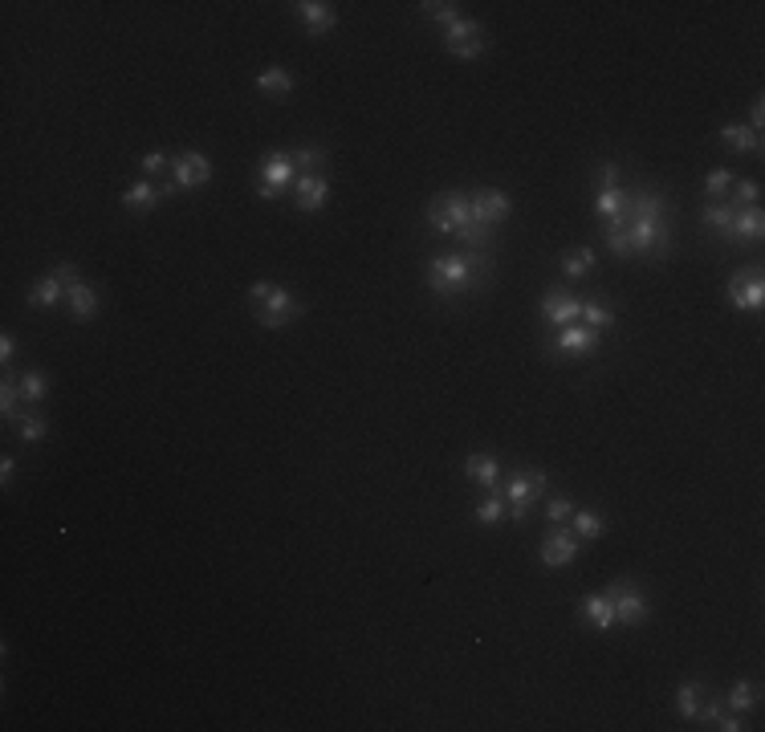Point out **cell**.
<instances>
[{
  "mask_svg": "<svg viewBox=\"0 0 765 732\" xmlns=\"http://www.w3.org/2000/svg\"><path fill=\"white\" fill-rule=\"evenodd\" d=\"M171 192H175V183L138 179V183H130L127 192H122V208H127V211H151V208H159L163 200H171Z\"/></svg>",
  "mask_w": 765,
  "mask_h": 732,
  "instance_id": "15",
  "label": "cell"
},
{
  "mask_svg": "<svg viewBox=\"0 0 765 732\" xmlns=\"http://www.w3.org/2000/svg\"><path fill=\"white\" fill-rule=\"evenodd\" d=\"M724 704H729V712H737V716H745L749 708H757V683H749V680H737L729 691H724Z\"/></svg>",
  "mask_w": 765,
  "mask_h": 732,
  "instance_id": "29",
  "label": "cell"
},
{
  "mask_svg": "<svg viewBox=\"0 0 765 732\" xmlns=\"http://www.w3.org/2000/svg\"><path fill=\"white\" fill-rule=\"evenodd\" d=\"M293 13L301 16V24H306L314 37H326V33L338 24V16H334V5L330 0H298L293 5Z\"/></svg>",
  "mask_w": 765,
  "mask_h": 732,
  "instance_id": "19",
  "label": "cell"
},
{
  "mask_svg": "<svg viewBox=\"0 0 765 732\" xmlns=\"http://www.w3.org/2000/svg\"><path fill=\"white\" fill-rule=\"evenodd\" d=\"M713 728H721V732H741V728H749V724L741 720L737 712H729V716L721 712V716H716V720H713Z\"/></svg>",
  "mask_w": 765,
  "mask_h": 732,
  "instance_id": "43",
  "label": "cell"
},
{
  "mask_svg": "<svg viewBox=\"0 0 765 732\" xmlns=\"http://www.w3.org/2000/svg\"><path fill=\"white\" fill-rule=\"evenodd\" d=\"M716 138H721V146H724V151H732V155H757V151H761V135L749 130L745 122H724Z\"/></svg>",
  "mask_w": 765,
  "mask_h": 732,
  "instance_id": "21",
  "label": "cell"
},
{
  "mask_svg": "<svg viewBox=\"0 0 765 732\" xmlns=\"http://www.w3.org/2000/svg\"><path fill=\"white\" fill-rule=\"evenodd\" d=\"M623 203H627V192H619V167L607 163V167H602V179H599V195H594V211H599L602 224H607V220H619Z\"/></svg>",
  "mask_w": 765,
  "mask_h": 732,
  "instance_id": "16",
  "label": "cell"
},
{
  "mask_svg": "<svg viewBox=\"0 0 765 732\" xmlns=\"http://www.w3.org/2000/svg\"><path fill=\"white\" fill-rule=\"evenodd\" d=\"M464 476L480 488H496V476H501V464H496L493 452H468L464 455Z\"/></svg>",
  "mask_w": 765,
  "mask_h": 732,
  "instance_id": "22",
  "label": "cell"
},
{
  "mask_svg": "<svg viewBox=\"0 0 765 732\" xmlns=\"http://www.w3.org/2000/svg\"><path fill=\"white\" fill-rule=\"evenodd\" d=\"M599 342H602L599 330H590V325H578V322L562 325V330L553 333V350H558V354H570V358L594 354V350H599Z\"/></svg>",
  "mask_w": 765,
  "mask_h": 732,
  "instance_id": "12",
  "label": "cell"
},
{
  "mask_svg": "<svg viewBox=\"0 0 765 732\" xmlns=\"http://www.w3.org/2000/svg\"><path fill=\"white\" fill-rule=\"evenodd\" d=\"M257 89L260 94H289L293 89V73L289 70H281V65H269V70H260L257 73Z\"/></svg>",
  "mask_w": 765,
  "mask_h": 732,
  "instance_id": "27",
  "label": "cell"
},
{
  "mask_svg": "<svg viewBox=\"0 0 765 732\" xmlns=\"http://www.w3.org/2000/svg\"><path fill=\"white\" fill-rule=\"evenodd\" d=\"M293 183H298V167H293L289 151H269L265 159H260V167H257V195L265 203H273L277 195H281L285 187H293Z\"/></svg>",
  "mask_w": 765,
  "mask_h": 732,
  "instance_id": "6",
  "label": "cell"
},
{
  "mask_svg": "<svg viewBox=\"0 0 765 732\" xmlns=\"http://www.w3.org/2000/svg\"><path fill=\"white\" fill-rule=\"evenodd\" d=\"M488 268V257L485 252H439V257L428 260V289L436 297H456L464 293L480 273Z\"/></svg>",
  "mask_w": 765,
  "mask_h": 732,
  "instance_id": "3",
  "label": "cell"
},
{
  "mask_svg": "<svg viewBox=\"0 0 765 732\" xmlns=\"http://www.w3.org/2000/svg\"><path fill=\"white\" fill-rule=\"evenodd\" d=\"M472 200V220L485 228H496L501 220H509L513 211V200L501 192V187H480V192H468Z\"/></svg>",
  "mask_w": 765,
  "mask_h": 732,
  "instance_id": "11",
  "label": "cell"
},
{
  "mask_svg": "<svg viewBox=\"0 0 765 732\" xmlns=\"http://www.w3.org/2000/svg\"><path fill=\"white\" fill-rule=\"evenodd\" d=\"M729 301L732 309L741 314H761L765 305V281H761V268H745V273H732L729 277Z\"/></svg>",
  "mask_w": 765,
  "mask_h": 732,
  "instance_id": "9",
  "label": "cell"
},
{
  "mask_svg": "<svg viewBox=\"0 0 765 732\" xmlns=\"http://www.w3.org/2000/svg\"><path fill=\"white\" fill-rule=\"evenodd\" d=\"M704 699H708L704 680H684L680 688H675V712H680V720H696Z\"/></svg>",
  "mask_w": 765,
  "mask_h": 732,
  "instance_id": "23",
  "label": "cell"
},
{
  "mask_svg": "<svg viewBox=\"0 0 765 732\" xmlns=\"http://www.w3.org/2000/svg\"><path fill=\"white\" fill-rule=\"evenodd\" d=\"M578 314H582V297L578 293H570V289H545L542 293V317L550 325H570V322H578Z\"/></svg>",
  "mask_w": 765,
  "mask_h": 732,
  "instance_id": "13",
  "label": "cell"
},
{
  "mask_svg": "<svg viewBox=\"0 0 765 732\" xmlns=\"http://www.w3.org/2000/svg\"><path fill=\"white\" fill-rule=\"evenodd\" d=\"M0 411H5L8 423H16L24 415L21 411V387H16L13 374H5V382H0Z\"/></svg>",
  "mask_w": 765,
  "mask_h": 732,
  "instance_id": "33",
  "label": "cell"
},
{
  "mask_svg": "<svg viewBox=\"0 0 765 732\" xmlns=\"http://www.w3.org/2000/svg\"><path fill=\"white\" fill-rule=\"evenodd\" d=\"M326 200H330L326 175H298V183H293V208L306 211V216H317V211L326 208Z\"/></svg>",
  "mask_w": 765,
  "mask_h": 732,
  "instance_id": "17",
  "label": "cell"
},
{
  "mask_svg": "<svg viewBox=\"0 0 765 732\" xmlns=\"http://www.w3.org/2000/svg\"><path fill=\"white\" fill-rule=\"evenodd\" d=\"M13 472H16V460L13 455H0V484L8 488V480H13Z\"/></svg>",
  "mask_w": 765,
  "mask_h": 732,
  "instance_id": "45",
  "label": "cell"
},
{
  "mask_svg": "<svg viewBox=\"0 0 765 732\" xmlns=\"http://www.w3.org/2000/svg\"><path fill=\"white\" fill-rule=\"evenodd\" d=\"M729 187H732V171H729V167H713V171L704 175V195H708L713 203H721L724 195H729Z\"/></svg>",
  "mask_w": 765,
  "mask_h": 732,
  "instance_id": "36",
  "label": "cell"
},
{
  "mask_svg": "<svg viewBox=\"0 0 765 732\" xmlns=\"http://www.w3.org/2000/svg\"><path fill=\"white\" fill-rule=\"evenodd\" d=\"M420 8H423V16H431V21L439 24V29H448V24L460 16V13H456V5H444V0H423Z\"/></svg>",
  "mask_w": 765,
  "mask_h": 732,
  "instance_id": "39",
  "label": "cell"
},
{
  "mask_svg": "<svg viewBox=\"0 0 765 732\" xmlns=\"http://www.w3.org/2000/svg\"><path fill=\"white\" fill-rule=\"evenodd\" d=\"M444 49L460 61H472V57L488 53V37L480 29V21H468V16H456L452 24L444 29Z\"/></svg>",
  "mask_w": 765,
  "mask_h": 732,
  "instance_id": "8",
  "label": "cell"
},
{
  "mask_svg": "<svg viewBox=\"0 0 765 732\" xmlns=\"http://www.w3.org/2000/svg\"><path fill=\"white\" fill-rule=\"evenodd\" d=\"M761 236H765V216H761V208H737V211H732L729 244H757Z\"/></svg>",
  "mask_w": 765,
  "mask_h": 732,
  "instance_id": "20",
  "label": "cell"
},
{
  "mask_svg": "<svg viewBox=\"0 0 765 732\" xmlns=\"http://www.w3.org/2000/svg\"><path fill=\"white\" fill-rule=\"evenodd\" d=\"M208 179H212L208 155H200V151H179V155H171V183H175L179 192H195V187H203Z\"/></svg>",
  "mask_w": 765,
  "mask_h": 732,
  "instance_id": "10",
  "label": "cell"
},
{
  "mask_svg": "<svg viewBox=\"0 0 765 732\" xmlns=\"http://www.w3.org/2000/svg\"><path fill=\"white\" fill-rule=\"evenodd\" d=\"M13 358H16V338L13 333H0V362L13 366Z\"/></svg>",
  "mask_w": 765,
  "mask_h": 732,
  "instance_id": "44",
  "label": "cell"
},
{
  "mask_svg": "<svg viewBox=\"0 0 765 732\" xmlns=\"http://www.w3.org/2000/svg\"><path fill=\"white\" fill-rule=\"evenodd\" d=\"M45 431H49V423H45V415H37V411H24L21 419H16V439H21V444H41Z\"/></svg>",
  "mask_w": 765,
  "mask_h": 732,
  "instance_id": "31",
  "label": "cell"
},
{
  "mask_svg": "<svg viewBox=\"0 0 765 732\" xmlns=\"http://www.w3.org/2000/svg\"><path fill=\"white\" fill-rule=\"evenodd\" d=\"M16 387H21V399H24V407H37L41 399H45L49 382H45V374H41V371H24L21 379H16Z\"/></svg>",
  "mask_w": 765,
  "mask_h": 732,
  "instance_id": "32",
  "label": "cell"
},
{
  "mask_svg": "<svg viewBox=\"0 0 765 732\" xmlns=\"http://www.w3.org/2000/svg\"><path fill=\"white\" fill-rule=\"evenodd\" d=\"M472 517L480 521V525H496V521H505V496H501V488H488V496L477 504V512Z\"/></svg>",
  "mask_w": 765,
  "mask_h": 732,
  "instance_id": "34",
  "label": "cell"
},
{
  "mask_svg": "<svg viewBox=\"0 0 765 732\" xmlns=\"http://www.w3.org/2000/svg\"><path fill=\"white\" fill-rule=\"evenodd\" d=\"M138 167L146 171V179H159V175H171V159L163 151H151V155H143L138 159Z\"/></svg>",
  "mask_w": 765,
  "mask_h": 732,
  "instance_id": "40",
  "label": "cell"
},
{
  "mask_svg": "<svg viewBox=\"0 0 765 732\" xmlns=\"http://www.w3.org/2000/svg\"><path fill=\"white\" fill-rule=\"evenodd\" d=\"M293 167H298V175H317V167L326 163V151L322 146H298V151H289Z\"/></svg>",
  "mask_w": 765,
  "mask_h": 732,
  "instance_id": "35",
  "label": "cell"
},
{
  "mask_svg": "<svg viewBox=\"0 0 765 732\" xmlns=\"http://www.w3.org/2000/svg\"><path fill=\"white\" fill-rule=\"evenodd\" d=\"M57 301H65V281L57 273L41 277V281L33 285V293H29V305L33 309H49V305H57Z\"/></svg>",
  "mask_w": 765,
  "mask_h": 732,
  "instance_id": "25",
  "label": "cell"
},
{
  "mask_svg": "<svg viewBox=\"0 0 765 732\" xmlns=\"http://www.w3.org/2000/svg\"><path fill=\"white\" fill-rule=\"evenodd\" d=\"M545 488H550V476H545V472H513V476L505 480V488H501L505 517H513L521 525V521L529 517V509H534L537 496H545Z\"/></svg>",
  "mask_w": 765,
  "mask_h": 732,
  "instance_id": "5",
  "label": "cell"
},
{
  "mask_svg": "<svg viewBox=\"0 0 765 732\" xmlns=\"http://www.w3.org/2000/svg\"><path fill=\"white\" fill-rule=\"evenodd\" d=\"M757 200H761V183H757V179H732L724 203H732V208H757Z\"/></svg>",
  "mask_w": 765,
  "mask_h": 732,
  "instance_id": "30",
  "label": "cell"
},
{
  "mask_svg": "<svg viewBox=\"0 0 765 732\" xmlns=\"http://www.w3.org/2000/svg\"><path fill=\"white\" fill-rule=\"evenodd\" d=\"M249 305H252V317H257L265 330H281V325H289L301 317V301L273 281L249 285Z\"/></svg>",
  "mask_w": 765,
  "mask_h": 732,
  "instance_id": "4",
  "label": "cell"
},
{
  "mask_svg": "<svg viewBox=\"0 0 765 732\" xmlns=\"http://www.w3.org/2000/svg\"><path fill=\"white\" fill-rule=\"evenodd\" d=\"M582 618L590 623V631H610L615 626V606H610L607 594H590L582 602Z\"/></svg>",
  "mask_w": 765,
  "mask_h": 732,
  "instance_id": "24",
  "label": "cell"
},
{
  "mask_svg": "<svg viewBox=\"0 0 765 732\" xmlns=\"http://www.w3.org/2000/svg\"><path fill=\"white\" fill-rule=\"evenodd\" d=\"M65 305H70L73 322H94L98 309H102V301H98V289H94V285H86V281L78 277V281L65 285Z\"/></svg>",
  "mask_w": 765,
  "mask_h": 732,
  "instance_id": "18",
  "label": "cell"
},
{
  "mask_svg": "<svg viewBox=\"0 0 765 732\" xmlns=\"http://www.w3.org/2000/svg\"><path fill=\"white\" fill-rule=\"evenodd\" d=\"M607 598H610V606H615V623L619 626H639L643 618L651 615L647 594H643L639 586L631 582V577H619V582H610Z\"/></svg>",
  "mask_w": 765,
  "mask_h": 732,
  "instance_id": "7",
  "label": "cell"
},
{
  "mask_svg": "<svg viewBox=\"0 0 765 732\" xmlns=\"http://www.w3.org/2000/svg\"><path fill=\"white\" fill-rule=\"evenodd\" d=\"M542 566L545 569H566L570 561L578 558V537L570 533V529H562V525H553V533H545V541H542Z\"/></svg>",
  "mask_w": 765,
  "mask_h": 732,
  "instance_id": "14",
  "label": "cell"
},
{
  "mask_svg": "<svg viewBox=\"0 0 765 732\" xmlns=\"http://www.w3.org/2000/svg\"><path fill=\"white\" fill-rule=\"evenodd\" d=\"M570 529H578V541H599L607 533V521L590 509H574L570 512Z\"/></svg>",
  "mask_w": 765,
  "mask_h": 732,
  "instance_id": "26",
  "label": "cell"
},
{
  "mask_svg": "<svg viewBox=\"0 0 765 732\" xmlns=\"http://www.w3.org/2000/svg\"><path fill=\"white\" fill-rule=\"evenodd\" d=\"M582 325H590V330H607V325H615V309H607V305H599V301H582Z\"/></svg>",
  "mask_w": 765,
  "mask_h": 732,
  "instance_id": "37",
  "label": "cell"
},
{
  "mask_svg": "<svg viewBox=\"0 0 765 732\" xmlns=\"http://www.w3.org/2000/svg\"><path fill=\"white\" fill-rule=\"evenodd\" d=\"M590 268H594V252L590 249H566V252H562V273H566L570 281L590 277Z\"/></svg>",
  "mask_w": 765,
  "mask_h": 732,
  "instance_id": "28",
  "label": "cell"
},
{
  "mask_svg": "<svg viewBox=\"0 0 765 732\" xmlns=\"http://www.w3.org/2000/svg\"><path fill=\"white\" fill-rule=\"evenodd\" d=\"M607 249L615 257H667L672 252V228H667V203L656 187H639L627 195L619 220L602 224Z\"/></svg>",
  "mask_w": 765,
  "mask_h": 732,
  "instance_id": "1",
  "label": "cell"
},
{
  "mask_svg": "<svg viewBox=\"0 0 765 732\" xmlns=\"http://www.w3.org/2000/svg\"><path fill=\"white\" fill-rule=\"evenodd\" d=\"M732 211H737V208H732V203H724V200H721V203H708V208H704V224H708V228H716V232H721L724 240H729Z\"/></svg>",
  "mask_w": 765,
  "mask_h": 732,
  "instance_id": "38",
  "label": "cell"
},
{
  "mask_svg": "<svg viewBox=\"0 0 765 732\" xmlns=\"http://www.w3.org/2000/svg\"><path fill=\"white\" fill-rule=\"evenodd\" d=\"M570 512H574V504L566 501V496H550V509H545V517H550V525H566Z\"/></svg>",
  "mask_w": 765,
  "mask_h": 732,
  "instance_id": "41",
  "label": "cell"
},
{
  "mask_svg": "<svg viewBox=\"0 0 765 732\" xmlns=\"http://www.w3.org/2000/svg\"><path fill=\"white\" fill-rule=\"evenodd\" d=\"M761 127H765V98L757 94L753 106H749V130H757V135H761Z\"/></svg>",
  "mask_w": 765,
  "mask_h": 732,
  "instance_id": "42",
  "label": "cell"
},
{
  "mask_svg": "<svg viewBox=\"0 0 765 732\" xmlns=\"http://www.w3.org/2000/svg\"><path fill=\"white\" fill-rule=\"evenodd\" d=\"M428 224L436 228V232H444V236H460L468 249H485L488 244V236H493V228H485V224H477L472 220V200H468V192H439V195H431L428 200Z\"/></svg>",
  "mask_w": 765,
  "mask_h": 732,
  "instance_id": "2",
  "label": "cell"
}]
</instances>
